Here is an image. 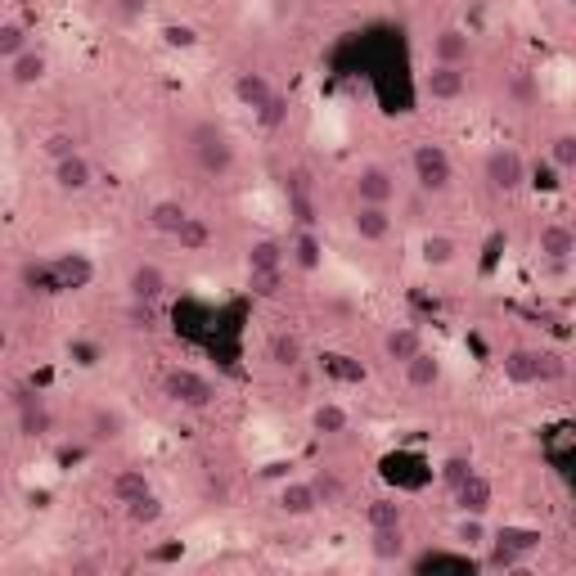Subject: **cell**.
Returning a JSON list of instances; mask_svg holds the SVG:
<instances>
[{
  "instance_id": "obj_1",
  "label": "cell",
  "mask_w": 576,
  "mask_h": 576,
  "mask_svg": "<svg viewBox=\"0 0 576 576\" xmlns=\"http://www.w3.org/2000/svg\"><path fill=\"white\" fill-rule=\"evenodd\" d=\"M189 153H194L203 176H230L234 162H239V149H234L230 131L216 122H198L194 131H189Z\"/></svg>"
},
{
  "instance_id": "obj_34",
  "label": "cell",
  "mask_w": 576,
  "mask_h": 576,
  "mask_svg": "<svg viewBox=\"0 0 576 576\" xmlns=\"http://www.w3.org/2000/svg\"><path fill=\"white\" fill-rule=\"evenodd\" d=\"M176 243H180V252H207L212 248V225H207L203 216H189L176 230Z\"/></svg>"
},
{
  "instance_id": "obj_29",
  "label": "cell",
  "mask_w": 576,
  "mask_h": 576,
  "mask_svg": "<svg viewBox=\"0 0 576 576\" xmlns=\"http://www.w3.org/2000/svg\"><path fill=\"white\" fill-rule=\"evenodd\" d=\"M86 432L95 441H117L126 432V414L117 410V405H95V410H90V419H86Z\"/></svg>"
},
{
  "instance_id": "obj_22",
  "label": "cell",
  "mask_w": 576,
  "mask_h": 576,
  "mask_svg": "<svg viewBox=\"0 0 576 576\" xmlns=\"http://www.w3.org/2000/svg\"><path fill=\"white\" fill-rule=\"evenodd\" d=\"M288 257H293V252H288V243L275 239V234H261V239H252L248 252H243L248 270H284Z\"/></svg>"
},
{
  "instance_id": "obj_20",
  "label": "cell",
  "mask_w": 576,
  "mask_h": 576,
  "mask_svg": "<svg viewBox=\"0 0 576 576\" xmlns=\"http://www.w3.org/2000/svg\"><path fill=\"white\" fill-rule=\"evenodd\" d=\"M351 230H356V239H365V243H383L387 234H392V212L378 203H356Z\"/></svg>"
},
{
  "instance_id": "obj_31",
  "label": "cell",
  "mask_w": 576,
  "mask_h": 576,
  "mask_svg": "<svg viewBox=\"0 0 576 576\" xmlns=\"http://www.w3.org/2000/svg\"><path fill=\"white\" fill-rule=\"evenodd\" d=\"M522 558H527V549H522L518 540H509V536L500 531V536L491 540V549H486L482 563H486V572H509V567H518Z\"/></svg>"
},
{
  "instance_id": "obj_24",
  "label": "cell",
  "mask_w": 576,
  "mask_h": 576,
  "mask_svg": "<svg viewBox=\"0 0 576 576\" xmlns=\"http://www.w3.org/2000/svg\"><path fill=\"white\" fill-rule=\"evenodd\" d=\"M153 491V482H149V473L144 468H117L113 473V482H108V500L113 504H131V500H140V495H149Z\"/></svg>"
},
{
  "instance_id": "obj_17",
  "label": "cell",
  "mask_w": 576,
  "mask_h": 576,
  "mask_svg": "<svg viewBox=\"0 0 576 576\" xmlns=\"http://www.w3.org/2000/svg\"><path fill=\"white\" fill-rule=\"evenodd\" d=\"M275 509L284 518H311L320 509V495H315V482H284L275 491Z\"/></svg>"
},
{
  "instance_id": "obj_45",
  "label": "cell",
  "mask_w": 576,
  "mask_h": 576,
  "mask_svg": "<svg viewBox=\"0 0 576 576\" xmlns=\"http://www.w3.org/2000/svg\"><path fill=\"white\" fill-rule=\"evenodd\" d=\"M284 117H288V99L275 95V99H270V104L257 113V122L266 126V131H279V126H284Z\"/></svg>"
},
{
  "instance_id": "obj_16",
  "label": "cell",
  "mask_w": 576,
  "mask_h": 576,
  "mask_svg": "<svg viewBox=\"0 0 576 576\" xmlns=\"http://www.w3.org/2000/svg\"><path fill=\"white\" fill-rule=\"evenodd\" d=\"M95 185V167H90L86 153H72V158L54 162V189L59 194H86Z\"/></svg>"
},
{
  "instance_id": "obj_28",
  "label": "cell",
  "mask_w": 576,
  "mask_h": 576,
  "mask_svg": "<svg viewBox=\"0 0 576 576\" xmlns=\"http://www.w3.org/2000/svg\"><path fill=\"white\" fill-rule=\"evenodd\" d=\"M405 369V383L414 387V392H432V387L441 383V356H432L428 347L419 351V356L410 360V365H401Z\"/></svg>"
},
{
  "instance_id": "obj_33",
  "label": "cell",
  "mask_w": 576,
  "mask_h": 576,
  "mask_svg": "<svg viewBox=\"0 0 576 576\" xmlns=\"http://www.w3.org/2000/svg\"><path fill=\"white\" fill-rule=\"evenodd\" d=\"M302 356H306V347L297 333H275V338H270V365L275 369H297Z\"/></svg>"
},
{
  "instance_id": "obj_37",
  "label": "cell",
  "mask_w": 576,
  "mask_h": 576,
  "mask_svg": "<svg viewBox=\"0 0 576 576\" xmlns=\"http://www.w3.org/2000/svg\"><path fill=\"white\" fill-rule=\"evenodd\" d=\"M405 522V504H396V500H369L365 504V527H401Z\"/></svg>"
},
{
  "instance_id": "obj_13",
  "label": "cell",
  "mask_w": 576,
  "mask_h": 576,
  "mask_svg": "<svg viewBox=\"0 0 576 576\" xmlns=\"http://www.w3.org/2000/svg\"><path fill=\"white\" fill-rule=\"evenodd\" d=\"M536 81H540V90H545V95H554V99H576V63L563 59V54H554V59L540 63Z\"/></svg>"
},
{
  "instance_id": "obj_21",
  "label": "cell",
  "mask_w": 576,
  "mask_h": 576,
  "mask_svg": "<svg viewBox=\"0 0 576 576\" xmlns=\"http://www.w3.org/2000/svg\"><path fill=\"white\" fill-rule=\"evenodd\" d=\"M419 351H423V333L414 329V324H392V329L383 333V356L392 360V365H410Z\"/></svg>"
},
{
  "instance_id": "obj_15",
  "label": "cell",
  "mask_w": 576,
  "mask_h": 576,
  "mask_svg": "<svg viewBox=\"0 0 576 576\" xmlns=\"http://www.w3.org/2000/svg\"><path fill=\"white\" fill-rule=\"evenodd\" d=\"M536 252H540L545 261H554V266H563V261L576 257V234L567 230L563 221L540 225V230H536Z\"/></svg>"
},
{
  "instance_id": "obj_54",
  "label": "cell",
  "mask_w": 576,
  "mask_h": 576,
  "mask_svg": "<svg viewBox=\"0 0 576 576\" xmlns=\"http://www.w3.org/2000/svg\"><path fill=\"white\" fill-rule=\"evenodd\" d=\"M567 5H576V0H567Z\"/></svg>"
},
{
  "instance_id": "obj_10",
  "label": "cell",
  "mask_w": 576,
  "mask_h": 576,
  "mask_svg": "<svg viewBox=\"0 0 576 576\" xmlns=\"http://www.w3.org/2000/svg\"><path fill=\"white\" fill-rule=\"evenodd\" d=\"M14 410H18V428H23V437H45V432L54 428L50 405H45V396H36L32 387H14Z\"/></svg>"
},
{
  "instance_id": "obj_18",
  "label": "cell",
  "mask_w": 576,
  "mask_h": 576,
  "mask_svg": "<svg viewBox=\"0 0 576 576\" xmlns=\"http://www.w3.org/2000/svg\"><path fill=\"white\" fill-rule=\"evenodd\" d=\"M315 140H320V149H342L347 144V113H342V104H333V99H324L320 108H315Z\"/></svg>"
},
{
  "instance_id": "obj_27",
  "label": "cell",
  "mask_w": 576,
  "mask_h": 576,
  "mask_svg": "<svg viewBox=\"0 0 576 576\" xmlns=\"http://www.w3.org/2000/svg\"><path fill=\"white\" fill-rule=\"evenodd\" d=\"M243 446H248L252 455H270V450L284 446V432H279L275 419H248L243 423Z\"/></svg>"
},
{
  "instance_id": "obj_47",
  "label": "cell",
  "mask_w": 576,
  "mask_h": 576,
  "mask_svg": "<svg viewBox=\"0 0 576 576\" xmlns=\"http://www.w3.org/2000/svg\"><path fill=\"white\" fill-rule=\"evenodd\" d=\"M126 320H131V329L149 333L153 324H158V315H153V302H131V306H126Z\"/></svg>"
},
{
  "instance_id": "obj_12",
  "label": "cell",
  "mask_w": 576,
  "mask_h": 576,
  "mask_svg": "<svg viewBox=\"0 0 576 576\" xmlns=\"http://www.w3.org/2000/svg\"><path fill=\"white\" fill-rule=\"evenodd\" d=\"M5 72H9V86L14 90H32L45 81V72H50V59H45V50H23L14 54V59H5Z\"/></svg>"
},
{
  "instance_id": "obj_39",
  "label": "cell",
  "mask_w": 576,
  "mask_h": 576,
  "mask_svg": "<svg viewBox=\"0 0 576 576\" xmlns=\"http://www.w3.org/2000/svg\"><path fill=\"white\" fill-rule=\"evenodd\" d=\"M455 257H459V243L450 239V234H428V239H423V261H428V266H450Z\"/></svg>"
},
{
  "instance_id": "obj_3",
  "label": "cell",
  "mask_w": 576,
  "mask_h": 576,
  "mask_svg": "<svg viewBox=\"0 0 576 576\" xmlns=\"http://www.w3.org/2000/svg\"><path fill=\"white\" fill-rule=\"evenodd\" d=\"M162 396H167L171 405H185V410H207V405L216 401V387H212V378H203L198 369L176 365L162 374Z\"/></svg>"
},
{
  "instance_id": "obj_4",
  "label": "cell",
  "mask_w": 576,
  "mask_h": 576,
  "mask_svg": "<svg viewBox=\"0 0 576 576\" xmlns=\"http://www.w3.org/2000/svg\"><path fill=\"white\" fill-rule=\"evenodd\" d=\"M410 171H414V185L423 194H446L450 180H455V167H450V153L441 144H414L410 153Z\"/></svg>"
},
{
  "instance_id": "obj_42",
  "label": "cell",
  "mask_w": 576,
  "mask_h": 576,
  "mask_svg": "<svg viewBox=\"0 0 576 576\" xmlns=\"http://www.w3.org/2000/svg\"><path fill=\"white\" fill-rule=\"evenodd\" d=\"M248 288L252 297H279L284 293V270H248Z\"/></svg>"
},
{
  "instance_id": "obj_50",
  "label": "cell",
  "mask_w": 576,
  "mask_h": 576,
  "mask_svg": "<svg viewBox=\"0 0 576 576\" xmlns=\"http://www.w3.org/2000/svg\"><path fill=\"white\" fill-rule=\"evenodd\" d=\"M203 491H207V500H225V495H230V482H225V477H207Z\"/></svg>"
},
{
  "instance_id": "obj_8",
  "label": "cell",
  "mask_w": 576,
  "mask_h": 576,
  "mask_svg": "<svg viewBox=\"0 0 576 576\" xmlns=\"http://www.w3.org/2000/svg\"><path fill=\"white\" fill-rule=\"evenodd\" d=\"M428 59L432 63H455V68H468L473 59V36L464 27H437L428 41Z\"/></svg>"
},
{
  "instance_id": "obj_48",
  "label": "cell",
  "mask_w": 576,
  "mask_h": 576,
  "mask_svg": "<svg viewBox=\"0 0 576 576\" xmlns=\"http://www.w3.org/2000/svg\"><path fill=\"white\" fill-rule=\"evenodd\" d=\"M108 5H113V14L126 18V23H135V18L149 14V0H108Z\"/></svg>"
},
{
  "instance_id": "obj_43",
  "label": "cell",
  "mask_w": 576,
  "mask_h": 576,
  "mask_svg": "<svg viewBox=\"0 0 576 576\" xmlns=\"http://www.w3.org/2000/svg\"><path fill=\"white\" fill-rule=\"evenodd\" d=\"M311 482H315V495H320V504H342V495H347V482H342L338 473H329V468H320Z\"/></svg>"
},
{
  "instance_id": "obj_19",
  "label": "cell",
  "mask_w": 576,
  "mask_h": 576,
  "mask_svg": "<svg viewBox=\"0 0 576 576\" xmlns=\"http://www.w3.org/2000/svg\"><path fill=\"white\" fill-rule=\"evenodd\" d=\"M450 495H455L459 513H486L495 504V482H491V477H482V473H468Z\"/></svg>"
},
{
  "instance_id": "obj_53",
  "label": "cell",
  "mask_w": 576,
  "mask_h": 576,
  "mask_svg": "<svg viewBox=\"0 0 576 576\" xmlns=\"http://www.w3.org/2000/svg\"><path fill=\"white\" fill-rule=\"evenodd\" d=\"M567 527H572V536H576V509H572V513H567Z\"/></svg>"
},
{
  "instance_id": "obj_49",
  "label": "cell",
  "mask_w": 576,
  "mask_h": 576,
  "mask_svg": "<svg viewBox=\"0 0 576 576\" xmlns=\"http://www.w3.org/2000/svg\"><path fill=\"white\" fill-rule=\"evenodd\" d=\"M54 477H59V473H54L50 464H32V468L23 473V482H27V486H54Z\"/></svg>"
},
{
  "instance_id": "obj_9",
  "label": "cell",
  "mask_w": 576,
  "mask_h": 576,
  "mask_svg": "<svg viewBox=\"0 0 576 576\" xmlns=\"http://www.w3.org/2000/svg\"><path fill=\"white\" fill-rule=\"evenodd\" d=\"M239 207H243V216H248V221L266 225V230H275V225L288 221V203L275 194V189H243Z\"/></svg>"
},
{
  "instance_id": "obj_36",
  "label": "cell",
  "mask_w": 576,
  "mask_h": 576,
  "mask_svg": "<svg viewBox=\"0 0 576 576\" xmlns=\"http://www.w3.org/2000/svg\"><path fill=\"white\" fill-rule=\"evenodd\" d=\"M32 50V32H27V23H18V18H5L0 23V59H14V54Z\"/></svg>"
},
{
  "instance_id": "obj_7",
  "label": "cell",
  "mask_w": 576,
  "mask_h": 576,
  "mask_svg": "<svg viewBox=\"0 0 576 576\" xmlns=\"http://www.w3.org/2000/svg\"><path fill=\"white\" fill-rule=\"evenodd\" d=\"M423 95L437 99V104H455V99L468 95V72L455 68V63H428V72H423Z\"/></svg>"
},
{
  "instance_id": "obj_23",
  "label": "cell",
  "mask_w": 576,
  "mask_h": 576,
  "mask_svg": "<svg viewBox=\"0 0 576 576\" xmlns=\"http://www.w3.org/2000/svg\"><path fill=\"white\" fill-rule=\"evenodd\" d=\"M369 554L378 563H405L410 558V540L401 527H369Z\"/></svg>"
},
{
  "instance_id": "obj_46",
  "label": "cell",
  "mask_w": 576,
  "mask_h": 576,
  "mask_svg": "<svg viewBox=\"0 0 576 576\" xmlns=\"http://www.w3.org/2000/svg\"><path fill=\"white\" fill-rule=\"evenodd\" d=\"M468 473H473V464H468V459H464V455H450V459H446V464H441V482H446V486H450V491H455V486H459V482H464V477H468Z\"/></svg>"
},
{
  "instance_id": "obj_44",
  "label": "cell",
  "mask_w": 576,
  "mask_h": 576,
  "mask_svg": "<svg viewBox=\"0 0 576 576\" xmlns=\"http://www.w3.org/2000/svg\"><path fill=\"white\" fill-rule=\"evenodd\" d=\"M549 162L563 171H576V135H554V144H549Z\"/></svg>"
},
{
  "instance_id": "obj_5",
  "label": "cell",
  "mask_w": 576,
  "mask_h": 576,
  "mask_svg": "<svg viewBox=\"0 0 576 576\" xmlns=\"http://www.w3.org/2000/svg\"><path fill=\"white\" fill-rule=\"evenodd\" d=\"M482 176L495 194H513V189H522V180H527V162H522L518 149L500 144V149H491L482 158Z\"/></svg>"
},
{
  "instance_id": "obj_14",
  "label": "cell",
  "mask_w": 576,
  "mask_h": 576,
  "mask_svg": "<svg viewBox=\"0 0 576 576\" xmlns=\"http://www.w3.org/2000/svg\"><path fill=\"white\" fill-rule=\"evenodd\" d=\"M50 270H54V284H59V293L90 288V279H95V266H90V257H81V252H59V257L50 261Z\"/></svg>"
},
{
  "instance_id": "obj_40",
  "label": "cell",
  "mask_w": 576,
  "mask_h": 576,
  "mask_svg": "<svg viewBox=\"0 0 576 576\" xmlns=\"http://www.w3.org/2000/svg\"><path fill=\"white\" fill-rule=\"evenodd\" d=\"M126 518H131V527H153V522L162 518V500L158 495H140V500H131L126 504Z\"/></svg>"
},
{
  "instance_id": "obj_2",
  "label": "cell",
  "mask_w": 576,
  "mask_h": 576,
  "mask_svg": "<svg viewBox=\"0 0 576 576\" xmlns=\"http://www.w3.org/2000/svg\"><path fill=\"white\" fill-rule=\"evenodd\" d=\"M500 369H504V378H509V383H518V387L554 383V378L567 374V365H563V356H558V351H536V347H513V351H504Z\"/></svg>"
},
{
  "instance_id": "obj_51",
  "label": "cell",
  "mask_w": 576,
  "mask_h": 576,
  "mask_svg": "<svg viewBox=\"0 0 576 576\" xmlns=\"http://www.w3.org/2000/svg\"><path fill=\"white\" fill-rule=\"evenodd\" d=\"M167 41L171 45H194V32H189V27H167Z\"/></svg>"
},
{
  "instance_id": "obj_30",
  "label": "cell",
  "mask_w": 576,
  "mask_h": 576,
  "mask_svg": "<svg viewBox=\"0 0 576 576\" xmlns=\"http://www.w3.org/2000/svg\"><path fill=\"white\" fill-rule=\"evenodd\" d=\"M185 221H189V212H185V203H176V198H158V203H149V230L176 239V230Z\"/></svg>"
},
{
  "instance_id": "obj_52",
  "label": "cell",
  "mask_w": 576,
  "mask_h": 576,
  "mask_svg": "<svg viewBox=\"0 0 576 576\" xmlns=\"http://www.w3.org/2000/svg\"><path fill=\"white\" fill-rule=\"evenodd\" d=\"M297 9V0H270V18H288Z\"/></svg>"
},
{
  "instance_id": "obj_26",
  "label": "cell",
  "mask_w": 576,
  "mask_h": 576,
  "mask_svg": "<svg viewBox=\"0 0 576 576\" xmlns=\"http://www.w3.org/2000/svg\"><path fill=\"white\" fill-rule=\"evenodd\" d=\"M288 252H293V266H297V270H306V275H315V270L324 266V243H320V234H315L311 225H302V230L293 234Z\"/></svg>"
},
{
  "instance_id": "obj_38",
  "label": "cell",
  "mask_w": 576,
  "mask_h": 576,
  "mask_svg": "<svg viewBox=\"0 0 576 576\" xmlns=\"http://www.w3.org/2000/svg\"><path fill=\"white\" fill-rule=\"evenodd\" d=\"M324 374L338 378V383H347V387L365 383V365H360V360H351V356H324Z\"/></svg>"
},
{
  "instance_id": "obj_11",
  "label": "cell",
  "mask_w": 576,
  "mask_h": 576,
  "mask_svg": "<svg viewBox=\"0 0 576 576\" xmlns=\"http://www.w3.org/2000/svg\"><path fill=\"white\" fill-rule=\"evenodd\" d=\"M126 293H131V302H162V293H167V275H162V266H153V261H135L131 275H126Z\"/></svg>"
},
{
  "instance_id": "obj_41",
  "label": "cell",
  "mask_w": 576,
  "mask_h": 576,
  "mask_svg": "<svg viewBox=\"0 0 576 576\" xmlns=\"http://www.w3.org/2000/svg\"><path fill=\"white\" fill-rule=\"evenodd\" d=\"M41 153H45L50 162L72 158V153H81V149H77V135H72V131H50V135H41Z\"/></svg>"
},
{
  "instance_id": "obj_32",
  "label": "cell",
  "mask_w": 576,
  "mask_h": 576,
  "mask_svg": "<svg viewBox=\"0 0 576 576\" xmlns=\"http://www.w3.org/2000/svg\"><path fill=\"white\" fill-rule=\"evenodd\" d=\"M347 428H351V414L342 410V405L320 401V405L311 410V432H320V437H342Z\"/></svg>"
},
{
  "instance_id": "obj_25",
  "label": "cell",
  "mask_w": 576,
  "mask_h": 576,
  "mask_svg": "<svg viewBox=\"0 0 576 576\" xmlns=\"http://www.w3.org/2000/svg\"><path fill=\"white\" fill-rule=\"evenodd\" d=\"M234 99H239L248 113H261V108L275 99V86H270L261 72H239V77H234Z\"/></svg>"
},
{
  "instance_id": "obj_6",
  "label": "cell",
  "mask_w": 576,
  "mask_h": 576,
  "mask_svg": "<svg viewBox=\"0 0 576 576\" xmlns=\"http://www.w3.org/2000/svg\"><path fill=\"white\" fill-rule=\"evenodd\" d=\"M351 194H356V203L392 207V198H396V171L383 167V162H365V167L351 176Z\"/></svg>"
},
{
  "instance_id": "obj_35",
  "label": "cell",
  "mask_w": 576,
  "mask_h": 576,
  "mask_svg": "<svg viewBox=\"0 0 576 576\" xmlns=\"http://www.w3.org/2000/svg\"><path fill=\"white\" fill-rule=\"evenodd\" d=\"M455 545H464V549H486V545H491L482 513H459V522H455Z\"/></svg>"
}]
</instances>
